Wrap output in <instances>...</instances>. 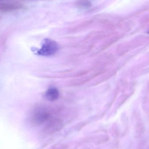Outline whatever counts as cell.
<instances>
[{
    "label": "cell",
    "instance_id": "obj_4",
    "mask_svg": "<svg viewBox=\"0 0 149 149\" xmlns=\"http://www.w3.org/2000/svg\"><path fill=\"white\" fill-rule=\"evenodd\" d=\"M18 8V6L16 4H3V5H1L0 6V10H13L15 9V8Z\"/></svg>",
    "mask_w": 149,
    "mask_h": 149
},
{
    "label": "cell",
    "instance_id": "obj_1",
    "mask_svg": "<svg viewBox=\"0 0 149 149\" xmlns=\"http://www.w3.org/2000/svg\"><path fill=\"white\" fill-rule=\"evenodd\" d=\"M59 49L58 44L49 39H45L42 43L41 47L36 49V54L41 56H48L55 54Z\"/></svg>",
    "mask_w": 149,
    "mask_h": 149
},
{
    "label": "cell",
    "instance_id": "obj_2",
    "mask_svg": "<svg viewBox=\"0 0 149 149\" xmlns=\"http://www.w3.org/2000/svg\"><path fill=\"white\" fill-rule=\"evenodd\" d=\"M60 93L59 91L55 88H51L49 89L45 94L46 99L50 102L56 101L59 98Z\"/></svg>",
    "mask_w": 149,
    "mask_h": 149
},
{
    "label": "cell",
    "instance_id": "obj_5",
    "mask_svg": "<svg viewBox=\"0 0 149 149\" xmlns=\"http://www.w3.org/2000/svg\"><path fill=\"white\" fill-rule=\"evenodd\" d=\"M78 7L81 8H87L91 6V4L89 1H81L77 3Z\"/></svg>",
    "mask_w": 149,
    "mask_h": 149
},
{
    "label": "cell",
    "instance_id": "obj_3",
    "mask_svg": "<svg viewBox=\"0 0 149 149\" xmlns=\"http://www.w3.org/2000/svg\"><path fill=\"white\" fill-rule=\"evenodd\" d=\"M47 117V113L44 111L38 112L35 116V120L37 123H40L43 122Z\"/></svg>",
    "mask_w": 149,
    "mask_h": 149
}]
</instances>
